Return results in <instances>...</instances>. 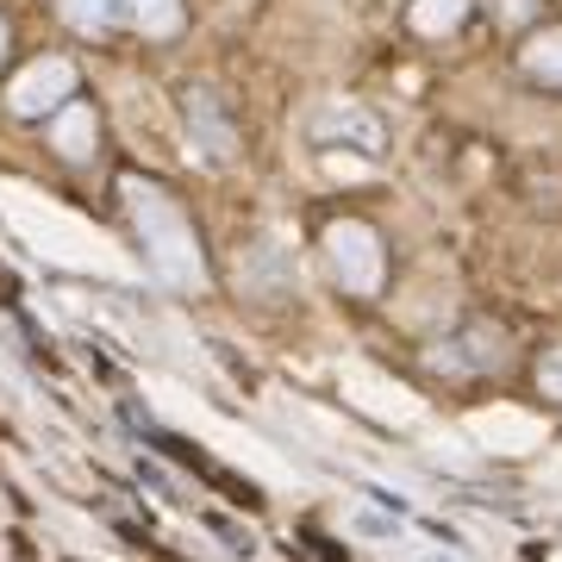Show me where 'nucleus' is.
I'll return each instance as SVG.
<instances>
[{"instance_id":"obj_12","label":"nucleus","mask_w":562,"mask_h":562,"mask_svg":"<svg viewBox=\"0 0 562 562\" xmlns=\"http://www.w3.org/2000/svg\"><path fill=\"white\" fill-rule=\"evenodd\" d=\"M88 132H94V120H88V113H69V120H63V150H88Z\"/></svg>"},{"instance_id":"obj_11","label":"nucleus","mask_w":562,"mask_h":562,"mask_svg":"<svg viewBox=\"0 0 562 562\" xmlns=\"http://www.w3.org/2000/svg\"><path fill=\"white\" fill-rule=\"evenodd\" d=\"M538 387L550 394V401H562V344H557V350H550V357L538 362Z\"/></svg>"},{"instance_id":"obj_6","label":"nucleus","mask_w":562,"mask_h":562,"mask_svg":"<svg viewBox=\"0 0 562 562\" xmlns=\"http://www.w3.org/2000/svg\"><path fill=\"white\" fill-rule=\"evenodd\" d=\"M69 94V63H38V69H25V88L13 94L20 113H38V106L63 101Z\"/></svg>"},{"instance_id":"obj_4","label":"nucleus","mask_w":562,"mask_h":562,"mask_svg":"<svg viewBox=\"0 0 562 562\" xmlns=\"http://www.w3.org/2000/svg\"><path fill=\"white\" fill-rule=\"evenodd\" d=\"M506 357V338H501V325H462L457 344L450 350H431V362H438L443 375H482V369H494V362Z\"/></svg>"},{"instance_id":"obj_9","label":"nucleus","mask_w":562,"mask_h":562,"mask_svg":"<svg viewBox=\"0 0 562 562\" xmlns=\"http://www.w3.org/2000/svg\"><path fill=\"white\" fill-rule=\"evenodd\" d=\"M63 7H69V20L81 32H106L113 25V0H63Z\"/></svg>"},{"instance_id":"obj_3","label":"nucleus","mask_w":562,"mask_h":562,"mask_svg":"<svg viewBox=\"0 0 562 562\" xmlns=\"http://www.w3.org/2000/svg\"><path fill=\"white\" fill-rule=\"evenodd\" d=\"M188 138L206 162H232L238 157V132H232V113L213 88H188Z\"/></svg>"},{"instance_id":"obj_13","label":"nucleus","mask_w":562,"mask_h":562,"mask_svg":"<svg viewBox=\"0 0 562 562\" xmlns=\"http://www.w3.org/2000/svg\"><path fill=\"white\" fill-rule=\"evenodd\" d=\"M213 531H220V538L232 543V550H244V557H250V531H238L232 519H213Z\"/></svg>"},{"instance_id":"obj_8","label":"nucleus","mask_w":562,"mask_h":562,"mask_svg":"<svg viewBox=\"0 0 562 562\" xmlns=\"http://www.w3.org/2000/svg\"><path fill=\"white\" fill-rule=\"evenodd\" d=\"M525 69L543 76L550 88H562V32H543V38L525 44Z\"/></svg>"},{"instance_id":"obj_5","label":"nucleus","mask_w":562,"mask_h":562,"mask_svg":"<svg viewBox=\"0 0 562 562\" xmlns=\"http://www.w3.org/2000/svg\"><path fill=\"white\" fill-rule=\"evenodd\" d=\"M313 138L319 144L350 138V144H362V150H382V125H375V113H362V106H325L319 120H313Z\"/></svg>"},{"instance_id":"obj_10","label":"nucleus","mask_w":562,"mask_h":562,"mask_svg":"<svg viewBox=\"0 0 562 562\" xmlns=\"http://www.w3.org/2000/svg\"><path fill=\"white\" fill-rule=\"evenodd\" d=\"M132 13H138V25H144V32H157V38H162V32L176 25V13H181V7H176V0H132Z\"/></svg>"},{"instance_id":"obj_1","label":"nucleus","mask_w":562,"mask_h":562,"mask_svg":"<svg viewBox=\"0 0 562 562\" xmlns=\"http://www.w3.org/2000/svg\"><path fill=\"white\" fill-rule=\"evenodd\" d=\"M132 213H138V244H144V257H150V269L169 288H201V250H194V232L181 225L176 206L132 181Z\"/></svg>"},{"instance_id":"obj_7","label":"nucleus","mask_w":562,"mask_h":562,"mask_svg":"<svg viewBox=\"0 0 562 562\" xmlns=\"http://www.w3.org/2000/svg\"><path fill=\"white\" fill-rule=\"evenodd\" d=\"M462 13H469V0H419L413 7V32L419 38H443V32H457Z\"/></svg>"},{"instance_id":"obj_2","label":"nucleus","mask_w":562,"mask_h":562,"mask_svg":"<svg viewBox=\"0 0 562 562\" xmlns=\"http://www.w3.org/2000/svg\"><path fill=\"white\" fill-rule=\"evenodd\" d=\"M325 262H331L338 288H350V294H375L382 288V244L357 220H338L325 232Z\"/></svg>"}]
</instances>
